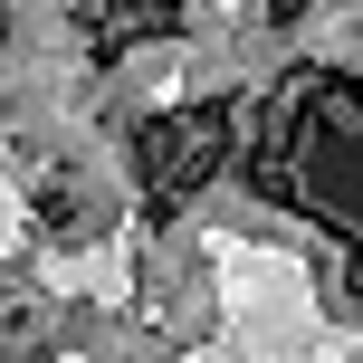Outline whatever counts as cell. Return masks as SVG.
Here are the masks:
<instances>
[{
    "label": "cell",
    "instance_id": "7a4b0ae2",
    "mask_svg": "<svg viewBox=\"0 0 363 363\" xmlns=\"http://www.w3.org/2000/svg\"><path fill=\"white\" fill-rule=\"evenodd\" d=\"M182 29V10H172V0H106V29H96V48H134V38H172Z\"/></svg>",
    "mask_w": 363,
    "mask_h": 363
},
{
    "label": "cell",
    "instance_id": "277c9868",
    "mask_svg": "<svg viewBox=\"0 0 363 363\" xmlns=\"http://www.w3.org/2000/svg\"><path fill=\"white\" fill-rule=\"evenodd\" d=\"M345 296H354V306H363V239H354V249H345Z\"/></svg>",
    "mask_w": 363,
    "mask_h": 363
},
{
    "label": "cell",
    "instance_id": "3957f363",
    "mask_svg": "<svg viewBox=\"0 0 363 363\" xmlns=\"http://www.w3.org/2000/svg\"><path fill=\"white\" fill-rule=\"evenodd\" d=\"M38 230H48V239H86L96 230L86 191H77V182H48V191H38Z\"/></svg>",
    "mask_w": 363,
    "mask_h": 363
},
{
    "label": "cell",
    "instance_id": "5b68a950",
    "mask_svg": "<svg viewBox=\"0 0 363 363\" xmlns=\"http://www.w3.org/2000/svg\"><path fill=\"white\" fill-rule=\"evenodd\" d=\"M315 10V0H268V19H277V29H287V19H306Z\"/></svg>",
    "mask_w": 363,
    "mask_h": 363
},
{
    "label": "cell",
    "instance_id": "6da1fadb",
    "mask_svg": "<svg viewBox=\"0 0 363 363\" xmlns=\"http://www.w3.org/2000/svg\"><path fill=\"white\" fill-rule=\"evenodd\" d=\"M230 134L239 115L230 106H172L134 134V172H144V220H172L191 191H211V172L230 163Z\"/></svg>",
    "mask_w": 363,
    "mask_h": 363
}]
</instances>
